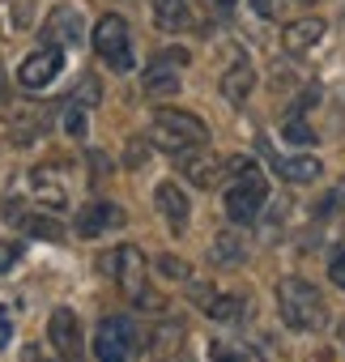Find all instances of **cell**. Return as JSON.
<instances>
[{"label": "cell", "instance_id": "4fadbf2b", "mask_svg": "<svg viewBox=\"0 0 345 362\" xmlns=\"http://www.w3.org/2000/svg\"><path fill=\"white\" fill-rule=\"evenodd\" d=\"M180 166H184V175L192 179L197 188H214V184H222V175H226V158H209L201 149L180 153Z\"/></svg>", "mask_w": 345, "mask_h": 362}, {"label": "cell", "instance_id": "603a6c76", "mask_svg": "<svg viewBox=\"0 0 345 362\" xmlns=\"http://www.w3.org/2000/svg\"><path fill=\"white\" fill-rule=\"evenodd\" d=\"M214 362H264L260 349L243 345V341H218L214 345Z\"/></svg>", "mask_w": 345, "mask_h": 362}, {"label": "cell", "instance_id": "f546056e", "mask_svg": "<svg viewBox=\"0 0 345 362\" xmlns=\"http://www.w3.org/2000/svg\"><path fill=\"white\" fill-rule=\"evenodd\" d=\"M158 269H162V273H170V277H180V281H188V277H192V273H188V264H184V260H175V256H162V260H158Z\"/></svg>", "mask_w": 345, "mask_h": 362}, {"label": "cell", "instance_id": "836d02e7", "mask_svg": "<svg viewBox=\"0 0 345 362\" xmlns=\"http://www.w3.org/2000/svg\"><path fill=\"white\" fill-rule=\"evenodd\" d=\"M22 362H43V358H39V345H26V354H22Z\"/></svg>", "mask_w": 345, "mask_h": 362}, {"label": "cell", "instance_id": "8992f818", "mask_svg": "<svg viewBox=\"0 0 345 362\" xmlns=\"http://www.w3.org/2000/svg\"><path fill=\"white\" fill-rule=\"evenodd\" d=\"M132 345H136V328H132L128 315H107V320L98 324V332H94V354H98V362H128Z\"/></svg>", "mask_w": 345, "mask_h": 362}, {"label": "cell", "instance_id": "cb8c5ba5", "mask_svg": "<svg viewBox=\"0 0 345 362\" xmlns=\"http://www.w3.org/2000/svg\"><path fill=\"white\" fill-rule=\"evenodd\" d=\"M180 90V77L170 73V69H162V64H149V73H145V94H175Z\"/></svg>", "mask_w": 345, "mask_h": 362}, {"label": "cell", "instance_id": "6da1fadb", "mask_svg": "<svg viewBox=\"0 0 345 362\" xmlns=\"http://www.w3.org/2000/svg\"><path fill=\"white\" fill-rule=\"evenodd\" d=\"M277 311H281V320H286L290 328H298V332H315V328L328 324V307H324L320 290H315L311 281H303V277H286V281L277 286Z\"/></svg>", "mask_w": 345, "mask_h": 362}, {"label": "cell", "instance_id": "5bb4252c", "mask_svg": "<svg viewBox=\"0 0 345 362\" xmlns=\"http://www.w3.org/2000/svg\"><path fill=\"white\" fill-rule=\"evenodd\" d=\"M124 222V214H119V205H90V209H81L77 214V235L81 239H98L103 230H111V226H119Z\"/></svg>", "mask_w": 345, "mask_h": 362}, {"label": "cell", "instance_id": "e575fe53", "mask_svg": "<svg viewBox=\"0 0 345 362\" xmlns=\"http://www.w3.org/2000/svg\"><path fill=\"white\" fill-rule=\"evenodd\" d=\"M0 98H5V69H0Z\"/></svg>", "mask_w": 345, "mask_h": 362}, {"label": "cell", "instance_id": "e0dca14e", "mask_svg": "<svg viewBox=\"0 0 345 362\" xmlns=\"http://www.w3.org/2000/svg\"><path fill=\"white\" fill-rule=\"evenodd\" d=\"M153 22L170 35L192 26V0H153Z\"/></svg>", "mask_w": 345, "mask_h": 362}, {"label": "cell", "instance_id": "d6a6232c", "mask_svg": "<svg viewBox=\"0 0 345 362\" xmlns=\"http://www.w3.org/2000/svg\"><path fill=\"white\" fill-rule=\"evenodd\" d=\"M252 9H256L260 18H273V0H252Z\"/></svg>", "mask_w": 345, "mask_h": 362}, {"label": "cell", "instance_id": "7402d4cb", "mask_svg": "<svg viewBox=\"0 0 345 362\" xmlns=\"http://www.w3.org/2000/svg\"><path fill=\"white\" fill-rule=\"evenodd\" d=\"M243 311H247V303L239 298V294H214V303L205 307V315L209 320H218V324H230V320H243Z\"/></svg>", "mask_w": 345, "mask_h": 362}, {"label": "cell", "instance_id": "9c48e42d", "mask_svg": "<svg viewBox=\"0 0 345 362\" xmlns=\"http://www.w3.org/2000/svg\"><path fill=\"white\" fill-rule=\"evenodd\" d=\"M43 39L52 47H69V43H81L86 39V22H81V9L73 5H56L43 22Z\"/></svg>", "mask_w": 345, "mask_h": 362}, {"label": "cell", "instance_id": "44dd1931", "mask_svg": "<svg viewBox=\"0 0 345 362\" xmlns=\"http://www.w3.org/2000/svg\"><path fill=\"white\" fill-rule=\"evenodd\" d=\"M243 256H247V247H243L239 235H218L214 247H209V260H214V264H239Z\"/></svg>", "mask_w": 345, "mask_h": 362}, {"label": "cell", "instance_id": "d4e9b609", "mask_svg": "<svg viewBox=\"0 0 345 362\" xmlns=\"http://www.w3.org/2000/svg\"><path fill=\"white\" fill-rule=\"evenodd\" d=\"M281 136H286V141H294V145H311V141H315V132L307 128V119H303V115H290V119L281 124Z\"/></svg>", "mask_w": 345, "mask_h": 362}, {"label": "cell", "instance_id": "7a4b0ae2", "mask_svg": "<svg viewBox=\"0 0 345 362\" xmlns=\"http://www.w3.org/2000/svg\"><path fill=\"white\" fill-rule=\"evenodd\" d=\"M98 269H103V273H111V277L119 281V290H124L136 307H162V298H158V294H149V264H145L141 247L124 243L119 252H107V256L98 260Z\"/></svg>", "mask_w": 345, "mask_h": 362}, {"label": "cell", "instance_id": "8fae6325", "mask_svg": "<svg viewBox=\"0 0 345 362\" xmlns=\"http://www.w3.org/2000/svg\"><path fill=\"white\" fill-rule=\"evenodd\" d=\"M47 124H52V115H47L43 107L18 103L13 115H9V136H13V145H35V141L47 132Z\"/></svg>", "mask_w": 345, "mask_h": 362}, {"label": "cell", "instance_id": "d590c367", "mask_svg": "<svg viewBox=\"0 0 345 362\" xmlns=\"http://www.w3.org/2000/svg\"><path fill=\"white\" fill-rule=\"evenodd\" d=\"M218 5H222V9H226V5H235V0H218Z\"/></svg>", "mask_w": 345, "mask_h": 362}, {"label": "cell", "instance_id": "d6986e66", "mask_svg": "<svg viewBox=\"0 0 345 362\" xmlns=\"http://www.w3.org/2000/svg\"><path fill=\"white\" fill-rule=\"evenodd\" d=\"M252 86H256V73H252L247 60H235V64L222 73V94H226L230 103H243V98L252 94Z\"/></svg>", "mask_w": 345, "mask_h": 362}, {"label": "cell", "instance_id": "ba28073f", "mask_svg": "<svg viewBox=\"0 0 345 362\" xmlns=\"http://www.w3.org/2000/svg\"><path fill=\"white\" fill-rule=\"evenodd\" d=\"M47 341L56 345V354L64 362H81V328H77V315L69 307H56L52 320H47Z\"/></svg>", "mask_w": 345, "mask_h": 362}, {"label": "cell", "instance_id": "3957f363", "mask_svg": "<svg viewBox=\"0 0 345 362\" xmlns=\"http://www.w3.org/2000/svg\"><path fill=\"white\" fill-rule=\"evenodd\" d=\"M205 141H209L205 119H197V115H188V111L162 107V111L153 115V145L166 149V153L180 158V153H188V149H205Z\"/></svg>", "mask_w": 345, "mask_h": 362}, {"label": "cell", "instance_id": "7c38bea8", "mask_svg": "<svg viewBox=\"0 0 345 362\" xmlns=\"http://www.w3.org/2000/svg\"><path fill=\"white\" fill-rule=\"evenodd\" d=\"M180 345H184V324L180 320H162V324L149 328V337L141 345V362H162V358L175 354Z\"/></svg>", "mask_w": 345, "mask_h": 362}, {"label": "cell", "instance_id": "ac0fdd59", "mask_svg": "<svg viewBox=\"0 0 345 362\" xmlns=\"http://www.w3.org/2000/svg\"><path fill=\"white\" fill-rule=\"evenodd\" d=\"M320 39H324V22H320V18L290 22V26H286V35H281V43H286L290 52H311Z\"/></svg>", "mask_w": 345, "mask_h": 362}, {"label": "cell", "instance_id": "2e32d148", "mask_svg": "<svg viewBox=\"0 0 345 362\" xmlns=\"http://www.w3.org/2000/svg\"><path fill=\"white\" fill-rule=\"evenodd\" d=\"M153 201H158V209H162V218L175 226V230H184L188 226V197H184V188L180 184H158V192H153Z\"/></svg>", "mask_w": 345, "mask_h": 362}, {"label": "cell", "instance_id": "484cf974", "mask_svg": "<svg viewBox=\"0 0 345 362\" xmlns=\"http://www.w3.org/2000/svg\"><path fill=\"white\" fill-rule=\"evenodd\" d=\"M81 107H98V98H103V86H98V77L94 73H81V86H77V94H73Z\"/></svg>", "mask_w": 345, "mask_h": 362}, {"label": "cell", "instance_id": "83f0119b", "mask_svg": "<svg viewBox=\"0 0 345 362\" xmlns=\"http://www.w3.org/2000/svg\"><path fill=\"white\" fill-rule=\"evenodd\" d=\"M337 209H345V179H341V184H337L320 205H315V214H320V218H324V214H337Z\"/></svg>", "mask_w": 345, "mask_h": 362}, {"label": "cell", "instance_id": "9a60e30c", "mask_svg": "<svg viewBox=\"0 0 345 362\" xmlns=\"http://www.w3.org/2000/svg\"><path fill=\"white\" fill-rule=\"evenodd\" d=\"M30 188H35V197H39L47 209H69V188H64V179H60L56 170H47V166L30 170Z\"/></svg>", "mask_w": 345, "mask_h": 362}, {"label": "cell", "instance_id": "f1b7e54d", "mask_svg": "<svg viewBox=\"0 0 345 362\" xmlns=\"http://www.w3.org/2000/svg\"><path fill=\"white\" fill-rule=\"evenodd\" d=\"M328 277H332L337 290H345V252H332V260H328Z\"/></svg>", "mask_w": 345, "mask_h": 362}, {"label": "cell", "instance_id": "52a82bcc", "mask_svg": "<svg viewBox=\"0 0 345 362\" xmlns=\"http://www.w3.org/2000/svg\"><path fill=\"white\" fill-rule=\"evenodd\" d=\"M60 69H64V52L47 43V47H39L35 56H26V60H22L18 81H22L26 90H43V86H52V81L60 77Z\"/></svg>", "mask_w": 345, "mask_h": 362}, {"label": "cell", "instance_id": "5b68a950", "mask_svg": "<svg viewBox=\"0 0 345 362\" xmlns=\"http://www.w3.org/2000/svg\"><path fill=\"white\" fill-rule=\"evenodd\" d=\"M94 52H98L115 73H128V69H132V35H128V22H124L119 13L98 18V26H94Z\"/></svg>", "mask_w": 345, "mask_h": 362}, {"label": "cell", "instance_id": "1f68e13d", "mask_svg": "<svg viewBox=\"0 0 345 362\" xmlns=\"http://www.w3.org/2000/svg\"><path fill=\"white\" fill-rule=\"evenodd\" d=\"M22 256V247L18 243H0V273H5V269H13V260Z\"/></svg>", "mask_w": 345, "mask_h": 362}, {"label": "cell", "instance_id": "30bf717a", "mask_svg": "<svg viewBox=\"0 0 345 362\" xmlns=\"http://www.w3.org/2000/svg\"><path fill=\"white\" fill-rule=\"evenodd\" d=\"M5 222L13 226V230H22V235H35V239H64V226L56 222V218H47V214H30L26 205H18V201H9L5 205Z\"/></svg>", "mask_w": 345, "mask_h": 362}, {"label": "cell", "instance_id": "4dcf8cb0", "mask_svg": "<svg viewBox=\"0 0 345 362\" xmlns=\"http://www.w3.org/2000/svg\"><path fill=\"white\" fill-rule=\"evenodd\" d=\"M153 64H162V69H184L188 64V52H180V47H170V52H162Z\"/></svg>", "mask_w": 345, "mask_h": 362}, {"label": "cell", "instance_id": "4316f807", "mask_svg": "<svg viewBox=\"0 0 345 362\" xmlns=\"http://www.w3.org/2000/svg\"><path fill=\"white\" fill-rule=\"evenodd\" d=\"M64 132H69V136H77V141L86 136V111H81V107H73V103L64 107Z\"/></svg>", "mask_w": 345, "mask_h": 362}, {"label": "cell", "instance_id": "277c9868", "mask_svg": "<svg viewBox=\"0 0 345 362\" xmlns=\"http://www.w3.org/2000/svg\"><path fill=\"white\" fill-rule=\"evenodd\" d=\"M264 197H269L264 175H260L256 166H247V170L235 179V184L226 188V218H230V222H239V226L256 222V218H260V209H264Z\"/></svg>", "mask_w": 345, "mask_h": 362}, {"label": "cell", "instance_id": "ffe728a7", "mask_svg": "<svg viewBox=\"0 0 345 362\" xmlns=\"http://www.w3.org/2000/svg\"><path fill=\"white\" fill-rule=\"evenodd\" d=\"M277 170L290 179V184H311V179L324 175L320 158H311V153H303V158H277Z\"/></svg>", "mask_w": 345, "mask_h": 362}]
</instances>
